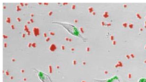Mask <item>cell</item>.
<instances>
[{
    "label": "cell",
    "instance_id": "cell-3",
    "mask_svg": "<svg viewBox=\"0 0 146 82\" xmlns=\"http://www.w3.org/2000/svg\"><path fill=\"white\" fill-rule=\"evenodd\" d=\"M139 82H146V79L145 78H142L140 79Z\"/></svg>",
    "mask_w": 146,
    "mask_h": 82
},
{
    "label": "cell",
    "instance_id": "cell-2",
    "mask_svg": "<svg viewBox=\"0 0 146 82\" xmlns=\"http://www.w3.org/2000/svg\"><path fill=\"white\" fill-rule=\"evenodd\" d=\"M96 81L100 82H121L117 76H115L110 79L105 80H97Z\"/></svg>",
    "mask_w": 146,
    "mask_h": 82
},
{
    "label": "cell",
    "instance_id": "cell-1",
    "mask_svg": "<svg viewBox=\"0 0 146 82\" xmlns=\"http://www.w3.org/2000/svg\"><path fill=\"white\" fill-rule=\"evenodd\" d=\"M37 73L39 78L43 82H52L48 76L43 72L38 71Z\"/></svg>",
    "mask_w": 146,
    "mask_h": 82
}]
</instances>
